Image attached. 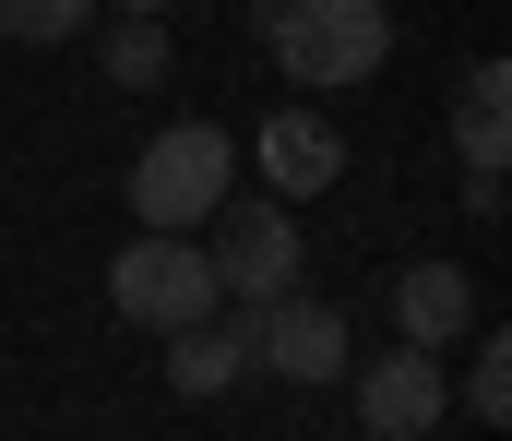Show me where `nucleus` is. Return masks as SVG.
<instances>
[{
	"label": "nucleus",
	"mask_w": 512,
	"mask_h": 441,
	"mask_svg": "<svg viewBox=\"0 0 512 441\" xmlns=\"http://www.w3.org/2000/svg\"><path fill=\"white\" fill-rule=\"evenodd\" d=\"M417 441H441V430H417Z\"/></svg>",
	"instance_id": "15"
},
{
	"label": "nucleus",
	"mask_w": 512,
	"mask_h": 441,
	"mask_svg": "<svg viewBox=\"0 0 512 441\" xmlns=\"http://www.w3.org/2000/svg\"><path fill=\"white\" fill-rule=\"evenodd\" d=\"M262 48L298 96H358L393 60V12L382 0H274L262 12Z\"/></svg>",
	"instance_id": "1"
},
{
	"label": "nucleus",
	"mask_w": 512,
	"mask_h": 441,
	"mask_svg": "<svg viewBox=\"0 0 512 441\" xmlns=\"http://www.w3.org/2000/svg\"><path fill=\"white\" fill-rule=\"evenodd\" d=\"M108 310H120V322H143V334H179V322L227 310V287H215L203 239H155V227H143L120 263H108Z\"/></svg>",
	"instance_id": "4"
},
{
	"label": "nucleus",
	"mask_w": 512,
	"mask_h": 441,
	"mask_svg": "<svg viewBox=\"0 0 512 441\" xmlns=\"http://www.w3.org/2000/svg\"><path fill=\"white\" fill-rule=\"evenodd\" d=\"M96 24V0H0V36L12 48H60V36H84Z\"/></svg>",
	"instance_id": "13"
},
{
	"label": "nucleus",
	"mask_w": 512,
	"mask_h": 441,
	"mask_svg": "<svg viewBox=\"0 0 512 441\" xmlns=\"http://www.w3.org/2000/svg\"><path fill=\"white\" fill-rule=\"evenodd\" d=\"M96 12H167V0H96Z\"/></svg>",
	"instance_id": "14"
},
{
	"label": "nucleus",
	"mask_w": 512,
	"mask_h": 441,
	"mask_svg": "<svg viewBox=\"0 0 512 441\" xmlns=\"http://www.w3.org/2000/svg\"><path fill=\"white\" fill-rule=\"evenodd\" d=\"M512 72L501 60H477L465 72V108H453V144H465V179H501V155H512Z\"/></svg>",
	"instance_id": "10"
},
{
	"label": "nucleus",
	"mask_w": 512,
	"mask_h": 441,
	"mask_svg": "<svg viewBox=\"0 0 512 441\" xmlns=\"http://www.w3.org/2000/svg\"><path fill=\"white\" fill-rule=\"evenodd\" d=\"M346 358H358V346H346V310H334V298H262L251 310V370H274V382H346Z\"/></svg>",
	"instance_id": "5"
},
{
	"label": "nucleus",
	"mask_w": 512,
	"mask_h": 441,
	"mask_svg": "<svg viewBox=\"0 0 512 441\" xmlns=\"http://www.w3.org/2000/svg\"><path fill=\"white\" fill-rule=\"evenodd\" d=\"M393 322H405V346H453V334H477V275L465 263H405L393 275Z\"/></svg>",
	"instance_id": "9"
},
{
	"label": "nucleus",
	"mask_w": 512,
	"mask_h": 441,
	"mask_svg": "<svg viewBox=\"0 0 512 441\" xmlns=\"http://www.w3.org/2000/svg\"><path fill=\"white\" fill-rule=\"evenodd\" d=\"M346 382H358V430H370V441H417V430H441V406H453V382H441L429 346L346 358Z\"/></svg>",
	"instance_id": "6"
},
{
	"label": "nucleus",
	"mask_w": 512,
	"mask_h": 441,
	"mask_svg": "<svg viewBox=\"0 0 512 441\" xmlns=\"http://www.w3.org/2000/svg\"><path fill=\"white\" fill-rule=\"evenodd\" d=\"M167 382H179L191 406H215L227 382H251V310H203V322H179V334H167Z\"/></svg>",
	"instance_id": "8"
},
{
	"label": "nucleus",
	"mask_w": 512,
	"mask_h": 441,
	"mask_svg": "<svg viewBox=\"0 0 512 441\" xmlns=\"http://www.w3.org/2000/svg\"><path fill=\"white\" fill-rule=\"evenodd\" d=\"M108 84H120V96L167 84V12H120V24H108Z\"/></svg>",
	"instance_id": "11"
},
{
	"label": "nucleus",
	"mask_w": 512,
	"mask_h": 441,
	"mask_svg": "<svg viewBox=\"0 0 512 441\" xmlns=\"http://www.w3.org/2000/svg\"><path fill=\"white\" fill-rule=\"evenodd\" d=\"M453 394H465V418H477V430H501V418H512V346H501V334H477V358H465V382H453Z\"/></svg>",
	"instance_id": "12"
},
{
	"label": "nucleus",
	"mask_w": 512,
	"mask_h": 441,
	"mask_svg": "<svg viewBox=\"0 0 512 441\" xmlns=\"http://www.w3.org/2000/svg\"><path fill=\"white\" fill-rule=\"evenodd\" d=\"M227 191H239V144H227L215 120H167L155 144L131 155V215H143L155 239H191Z\"/></svg>",
	"instance_id": "2"
},
{
	"label": "nucleus",
	"mask_w": 512,
	"mask_h": 441,
	"mask_svg": "<svg viewBox=\"0 0 512 441\" xmlns=\"http://www.w3.org/2000/svg\"><path fill=\"white\" fill-rule=\"evenodd\" d=\"M191 239H203L215 287L239 298V310H262V298H286V287H298V215H286V203H251V191H227V203H215Z\"/></svg>",
	"instance_id": "3"
},
{
	"label": "nucleus",
	"mask_w": 512,
	"mask_h": 441,
	"mask_svg": "<svg viewBox=\"0 0 512 441\" xmlns=\"http://www.w3.org/2000/svg\"><path fill=\"white\" fill-rule=\"evenodd\" d=\"M251 167H262V191H334L346 179V132L322 108H274L251 132Z\"/></svg>",
	"instance_id": "7"
}]
</instances>
